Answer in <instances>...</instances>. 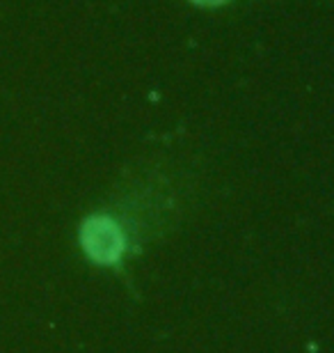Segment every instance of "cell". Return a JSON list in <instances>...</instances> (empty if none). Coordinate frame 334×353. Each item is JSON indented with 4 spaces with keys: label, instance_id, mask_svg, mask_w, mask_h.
Here are the masks:
<instances>
[{
    "label": "cell",
    "instance_id": "cell-1",
    "mask_svg": "<svg viewBox=\"0 0 334 353\" xmlns=\"http://www.w3.org/2000/svg\"><path fill=\"white\" fill-rule=\"evenodd\" d=\"M85 252L98 264H115L124 250V236L117 223L108 216H92L81 232Z\"/></svg>",
    "mask_w": 334,
    "mask_h": 353
},
{
    "label": "cell",
    "instance_id": "cell-2",
    "mask_svg": "<svg viewBox=\"0 0 334 353\" xmlns=\"http://www.w3.org/2000/svg\"><path fill=\"white\" fill-rule=\"evenodd\" d=\"M193 3H197V5H206V7H216V5L227 3V0H193Z\"/></svg>",
    "mask_w": 334,
    "mask_h": 353
}]
</instances>
